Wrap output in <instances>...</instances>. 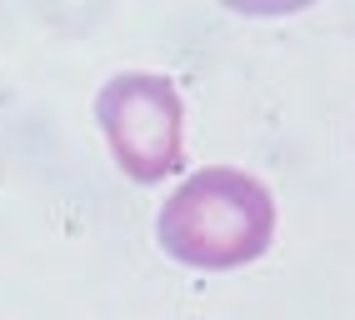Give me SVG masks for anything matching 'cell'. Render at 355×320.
I'll return each instance as SVG.
<instances>
[{"mask_svg": "<svg viewBox=\"0 0 355 320\" xmlns=\"http://www.w3.org/2000/svg\"><path fill=\"white\" fill-rule=\"evenodd\" d=\"M96 121L115 166L140 186L185 166V100L165 71H115L96 90Z\"/></svg>", "mask_w": 355, "mask_h": 320, "instance_id": "7a4b0ae2", "label": "cell"}, {"mask_svg": "<svg viewBox=\"0 0 355 320\" xmlns=\"http://www.w3.org/2000/svg\"><path fill=\"white\" fill-rule=\"evenodd\" d=\"M155 240L171 260L191 270L250 265L275 240V195L241 166H200L165 195Z\"/></svg>", "mask_w": 355, "mask_h": 320, "instance_id": "6da1fadb", "label": "cell"}]
</instances>
